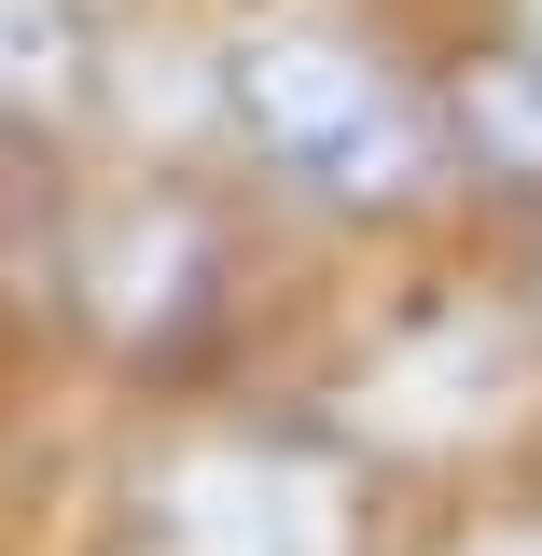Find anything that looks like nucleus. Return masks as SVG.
Wrapping results in <instances>:
<instances>
[{
  "mask_svg": "<svg viewBox=\"0 0 542 556\" xmlns=\"http://www.w3.org/2000/svg\"><path fill=\"white\" fill-rule=\"evenodd\" d=\"M223 112L278 181H306L335 208H404L431 181V112L335 28H251L223 56Z\"/></svg>",
  "mask_w": 542,
  "mask_h": 556,
  "instance_id": "f257e3e1",
  "label": "nucleus"
},
{
  "mask_svg": "<svg viewBox=\"0 0 542 556\" xmlns=\"http://www.w3.org/2000/svg\"><path fill=\"white\" fill-rule=\"evenodd\" d=\"M153 515H167V543L181 556H320V515H306V486L278 473V459H181V473L153 486Z\"/></svg>",
  "mask_w": 542,
  "mask_h": 556,
  "instance_id": "f03ea898",
  "label": "nucleus"
},
{
  "mask_svg": "<svg viewBox=\"0 0 542 556\" xmlns=\"http://www.w3.org/2000/svg\"><path fill=\"white\" fill-rule=\"evenodd\" d=\"M84 278H98V306H112L126 334H167V320L209 292V223L153 195V208H126V223L98 237V265H84Z\"/></svg>",
  "mask_w": 542,
  "mask_h": 556,
  "instance_id": "7ed1b4c3",
  "label": "nucleus"
},
{
  "mask_svg": "<svg viewBox=\"0 0 542 556\" xmlns=\"http://www.w3.org/2000/svg\"><path fill=\"white\" fill-rule=\"evenodd\" d=\"M98 98V14L84 0H0V112L56 126Z\"/></svg>",
  "mask_w": 542,
  "mask_h": 556,
  "instance_id": "20e7f679",
  "label": "nucleus"
},
{
  "mask_svg": "<svg viewBox=\"0 0 542 556\" xmlns=\"http://www.w3.org/2000/svg\"><path fill=\"white\" fill-rule=\"evenodd\" d=\"M459 139L501 181H542V56H474L459 70Z\"/></svg>",
  "mask_w": 542,
  "mask_h": 556,
  "instance_id": "39448f33",
  "label": "nucleus"
},
{
  "mask_svg": "<svg viewBox=\"0 0 542 556\" xmlns=\"http://www.w3.org/2000/svg\"><path fill=\"white\" fill-rule=\"evenodd\" d=\"M474 556H542V543H474Z\"/></svg>",
  "mask_w": 542,
  "mask_h": 556,
  "instance_id": "423d86ee",
  "label": "nucleus"
}]
</instances>
